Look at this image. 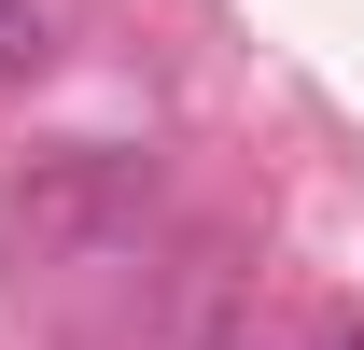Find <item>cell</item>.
Instances as JSON below:
<instances>
[{"label": "cell", "instance_id": "7a4b0ae2", "mask_svg": "<svg viewBox=\"0 0 364 350\" xmlns=\"http://www.w3.org/2000/svg\"><path fill=\"white\" fill-rule=\"evenodd\" d=\"M322 350H350V336H322Z\"/></svg>", "mask_w": 364, "mask_h": 350}, {"label": "cell", "instance_id": "6da1fadb", "mask_svg": "<svg viewBox=\"0 0 364 350\" xmlns=\"http://www.w3.org/2000/svg\"><path fill=\"white\" fill-rule=\"evenodd\" d=\"M43 70V0H0V85Z\"/></svg>", "mask_w": 364, "mask_h": 350}]
</instances>
